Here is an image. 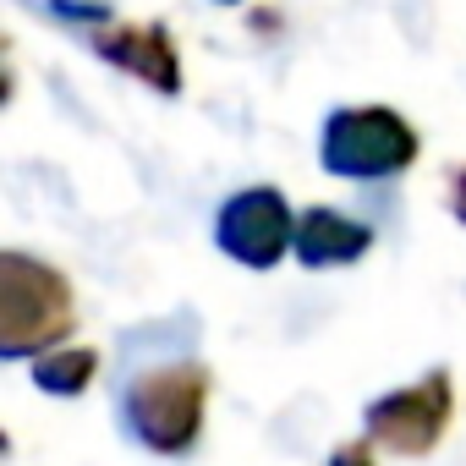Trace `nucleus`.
I'll use <instances>...</instances> for the list:
<instances>
[{
	"label": "nucleus",
	"mask_w": 466,
	"mask_h": 466,
	"mask_svg": "<svg viewBox=\"0 0 466 466\" xmlns=\"http://www.w3.org/2000/svg\"><path fill=\"white\" fill-rule=\"evenodd\" d=\"M455 422V373L450 368H428L422 379L400 384V390H384L368 400L362 411V439L390 450V455H433L444 444Z\"/></svg>",
	"instance_id": "nucleus-5"
},
{
	"label": "nucleus",
	"mask_w": 466,
	"mask_h": 466,
	"mask_svg": "<svg viewBox=\"0 0 466 466\" xmlns=\"http://www.w3.org/2000/svg\"><path fill=\"white\" fill-rule=\"evenodd\" d=\"M422 154L417 127L395 105H340L319 127V165L340 181H390Z\"/></svg>",
	"instance_id": "nucleus-4"
},
{
	"label": "nucleus",
	"mask_w": 466,
	"mask_h": 466,
	"mask_svg": "<svg viewBox=\"0 0 466 466\" xmlns=\"http://www.w3.org/2000/svg\"><path fill=\"white\" fill-rule=\"evenodd\" d=\"M45 6H50V17L72 23V28L83 34V45H88L105 66L137 77V83L154 88L159 99H176V94L187 88V77H181V50H176L170 28H165L159 17H121L110 0H45Z\"/></svg>",
	"instance_id": "nucleus-3"
},
{
	"label": "nucleus",
	"mask_w": 466,
	"mask_h": 466,
	"mask_svg": "<svg viewBox=\"0 0 466 466\" xmlns=\"http://www.w3.org/2000/svg\"><path fill=\"white\" fill-rule=\"evenodd\" d=\"M94 379H99V351L94 346H61V351L34 362V384L56 400H77Z\"/></svg>",
	"instance_id": "nucleus-8"
},
{
	"label": "nucleus",
	"mask_w": 466,
	"mask_h": 466,
	"mask_svg": "<svg viewBox=\"0 0 466 466\" xmlns=\"http://www.w3.org/2000/svg\"><path fill=\"white\" fill-rule=\"evenodd\" d=\"M72 329H77L72 280L23 248L0 253V362H39L61 351Z\"/></svg>",
	"instance_id": "nucleus-1"
},
{
	"label": "nucleus",
	"mask_w": 466,
	"mask_h": 466,
	"mask_svg": "<svg viewBox=\"0 0 466 466\" xmlns=\"http://www.w3.org/2000/svg\"><path fill=\"white\" fill-rule=\"evenodd\" d=\"M208 395H214V373L203 362H165V368L137 373L121 390L116 417L132 444L176 461V455L198 450L203 422H208Z\"/></svg>",
	"instance_id": "nucleus-2"
},
{
	"label": "nucleus",
	"mask_w": 466,
	"mask_h": 466,
	"mask_svg": "<svg viewBox=\"0 0 466 466\" xmlns=\"http://www.w3.org/2000/svg\"><path fill=\"white\" fill-rule=\"evenodd\" d=\"M219 6H242V0H219Z\"/></svg>",
	"instance_id": "nucleus-11"
},
{
	"label": "nucleus",
	"mask_w": 466,
	"mask_h": 466,
	"mask_svg": "<svg viewBox=\"0 0 466 466\" xmlns=\"http://www.w3.org/2000/svg\"><path fill=\"white\" fill-rule=\"evenodd\" d=\"M368 248H373V225H362V219H351V214H340L329 203H308L297 214L291 258L302 269H351V264L368 258Z\"/></svg>",
	"instance_id": "nucleus-7"
},
{
	"label": "nucleus",
	"mask_w": 466,
	"mask_h": 466,
	"mask_svg": "<svg viewBox=\"0 0 466 466\" xmlns=\"http://www.w3.org/2000/svg\"><path fill=\"white\" fill-rule=\"evenodd\" d=\"M444 198H450V214L466 225V165H450V176H444Z\"/></svg>",
	"instance_id": "nucleus-10"
},
{
	"label": "nucleus",
	"mask_w": 466,
	"mask_h": 466,
	"mask_svg": "<svg viewBox=\"0 0 466 466\" xmlns=\"http://www.w3.org/2000/svg\"><path fill=\"white\" fill-rule=\"evenodd\" d=\"M324 466H373V444L368 439H346V444H335V455Z\"/></svg>",
	"instance_id": "nucleus-9"
},
{
	"label": "nucleus",
	"mask_w": 466,
	"mask_h": 466,
	"mask_svg": "<svg viewBox=\"0 0 466 466\" xmlns=\"http://www.w3.org/2000/svg\"><path fill=\"white\" fill-rule=\"evenodd\" d=\"M214 248L242 269H275L297 248V214L280 187H242L214 214Z\"/></svg>",
	"instance_id": "nucleus-6"
}]
</instances>
